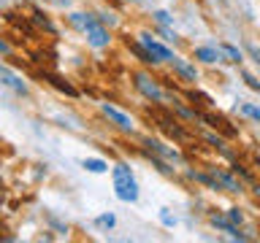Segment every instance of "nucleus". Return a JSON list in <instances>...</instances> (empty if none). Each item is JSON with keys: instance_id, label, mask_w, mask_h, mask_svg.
I'll return each instance as SVG.
<instances>
[{"instance_id": "1", "label": "nucleus", "mask_w": 260, "mask_h": 243, "mask_svg": "<svg viewBox=\"0 0 260 243\" xmlns=\"http://www.w3.org/2000/svg\"><path fill=\"white\" fill-rule=\"evenodd\" d=\"M111 178H114V194H117V200H122V202L138 200V181H136L127 162H117L111 168Z\"/></svg>"}, {"instance_id": "2", "label": "nucleus", "mask_w": 260, "mask_h": 243, "mask_svg": "<svg viewBox=\"0 0 260 243\" xmlns=\"http://www.w3.org/2000/svg\"><path fill=\"white\" fill-rule=\"evenodd\" d=\"M133 84H136V89L146 97V100H152V103H162V100H166V95H162L157 78H154L152 73L136 70V73H133Z\"/></svg>"}, {"instance_id": "3", "label": "nucleus", "mask_w": 260, "mask_h": 243, "mask_svg": "<svg viewBox=\"0 0 260 243\" xmlns=\"http://www.w3.org/2000/svg\"><path fill=\"white\" fill-rule=\"evenodd\" d=\"M138 40H141V46L152 54V60L157 62V65H160V62H171V60H174V52H171L168 46H162L160 40H154L149 32H141V35H138Z\"/></svg>"}, {"instance_id": "4", "label": "nucleus", "mask_w": 260, "mask_h": 243, "mask_svg": "<svg viewBox=\"0 0 260 243\" xmlns=\"http://www.w3.org/2000/svg\"><path fill=\"white\" fill-rule=\"evenodd\" d=\"M195 119L209 122V125L214 127V130H222L228 138H239V130L231 127V122H228L225 116H219V113H203V111H195Z\"/></svg>"}, {"instance_id": "5", "label": "nucleus", "mask_w": 260, "mask_h": 243, "mask_svg": "<svg viewBox=\"0 0 260 243\" xmlns=\"http://www.w3.org/2000/svg\"><path fill=\"white\" fill-rule=\"evenodd\" d=\"M87 40H89V46H95V49H103V46H109V30L103 27L101 22H95V24H89L87 27Z\"/></svg>"}, {"instance_id": "6", "label": "nucleus", "mask_w": 260, "mask_h": 243, "mask_svg": "<svg viewBox=\"0 0 260 243\" xmlns=\"http://www.w3.org/2000/svg\"><path fill=\"white\" fill-rule=\"evenodd\" d=\"M192 57L206 65H214V62H225L222 57V49H214V46H195L192 49Z\"/></svg>"}, {"instance_id": "7", "label": "nucleus", "mask_w": 260, "mask_h": 243, "mask_svg": "<svg viewBox=\"0 0 260 243\" xmlns=\"http://www.w3.org/2000/svg\"><path fill=\"white\" fill-rule=\"evenodd\" d=\"M0 81H3L6 87H11L16 95H27V84H24L11 68H6V65H0Z\"/></svg>"}, {"instance_id": "8", "label": "nucleus", "mask_w": 260, "mask_h": 243, "mask_svg": "<svg viewBox=\"0 0 260 243\" xmlns=\"http://www.w3.org/2000/svg\"><path fill=\"white\" fill-rule=\"evenodd\" d=\"M103 113L109 116L114 125H117L119 130H125V133H130L133 130V119L127 116V113H122L119 108H114V105H109V103H103Z\"/></svg>"}, {"instance_id": "9", "label": "nucleus", "mask_w": 260, "mask_h": 243, "mask_svg": "<svg viewBox=\"0 0 260 243\" xmlns=\"http://www.w3.org/2000/svg\"><path fill=\"white\" fill-rule=\"evenodd\" d=\"M146 146H149V154H157V157L168 159V162H182V157H179L176 149H168L166 143L160 141H152V138H146Z\"/></svg>"}, {"instance_id": "10", "label": "nucleus", "mask_w": 260, "mask_h": 243, "mask_svg": "<svg viewBox=\"0 0 260 243\" xmlns=\"http://www.w3.org/2000/svg\"><path fill=\"white\" fill-rule=\"evenodd\" d=\"M171 65H174V70L182 76V81H187V84H195V81H198V70H195L190 62H184V60H179V57H174V60H171Z\"/></svg>"}, {"instance_id": "11", "label": "nucleus", "mask_w": 260, "mask_h": 243, "mask_svg": "<svg viewBox=\"0 0 260 243\" xmlns=\"http://www.w3.org/2000/svg\"><path fill=\"white\" fill-rule=\"evenodd\" d=\"M211 173L219 178V184H222V189H225V192H239V194L244 192V184H241V181H236L231 173H225V170H217V168H211Z\"/></svg>"}, {"instance_id": "12", "label": "nucleus", "mask_w": 260, "mask_h": 243, "mask_svg": "<svg viewBox=\"0 0 260 243\" xmlns=\"http://www.w3.org/2000/svg\"><path fill=\"white\" fill-rule=\"evenodd\" d=\"M187 176H190L192 181H198L203 186H209V189H214V192L222 189V184H219V178L214 173H195V170H187Z\"/></svg>"}, {"instance_id": "13", "label": "nucleus", "mask_w": 260, "mask_h": 243, "mask_svg": "<svg viewBox=\"0 0 260 243\" xmlns=\"http://www.w3.org/2000/svg\"><path fill=\"white\" fill-rule=\"evenodd\" d=\"M98 19H95V16H89V14H71V24H73V27H79V30H84L87 32V27H89V24H95Z\"/></svg>"}, {"instance_id": "14", "label": "nucleus", "mask_w": 260, "mask_h": 243, "mask_svg": "<svg viewBox=\"0 0 260 243\" xmlns=\"http://www.w3.org/2000/svg\"><path fill=\"white\" fill-rule=\"evenodd\" d=\"M81 168L84 170H89V173H106V170H109V165H106L103 159H81Z\"/></svg>"}, {"instance_id": "15", "label": "nucleus", "mask_w": 260, "mask_h": 243, "mask_svg": "<svg viewBox=\"0 0 260 243\" xmlns=\"http://www.w3.org/2000/svg\"><path fill=\"white\" fill-rule=\"evenodd\" d=\"M239 111L244 113V116H249L252 122H257V125H260V108H257L255 103H241V105H239Z\"/></svg>"}, {"instance_id": "16", "label": "nucleus", "mask_w": 260, "mask_h": 243, "mask_svg": "<svg viewBox=\"0 0 260 243\" xmlns=\"http://www.w3.org/2000/svg\"><path fill=\"white\" fill-rule=\"evenodd\" d=\"M219 49H222V54H228V60H231V62L241 65V60H244V57H241V52H239V49H236L233 44H222Z\"/></svg>"}, {"instance_id": "17", "label": "nucleus", "mask_w": 260, "mask_h": 243, "mask_svg": "<svg viewBox=\"0 0 260 243\" xmlns=\"http://www.w3.org/2000/svg\"><path fill=\"white\" fill-rule=\"evenodd\" d=\"M190 100H198L201 108H214V100H211L209 95H203V92H195V89L190 92Z\"/></svg>"}, {"instance_id": "18", "label": "nucleus", "mask_w": 260, "mask_h": 243, "mask_svg": "<svg viewBox=\"0 0 260 243\" xmlns=\"http://www.w3.org/2000/svg\"><path fill=\"white\" fill-rule=\"evenodd\" d=\"M133 52L138 54V60H141L144 65H157V62L152 60V54H149V52H146V49L141 46V40H138V44H133Z\"/></svg>"}, {"instance_id": "19", "label": "nucleus", "mask_w": 260, "mask_h": 243, "mask_svg": "<svg viewBox=\"0 0 260 243\" xmlns=\"http://www.w3.org/2000/svg\"><path fill=\"white\" fill-rule=\"evenodd\" d=\"M46 81H52V84H54L57 89H62V92H65V95H71V97H73V95H76V89H73L71 84H65V81H62L60 76H46Z\"/></svg>"}, {"instance_id": "20", "label": "nucleus", "mask_w": 260, "mask_h": 243, "mask_svg": "<svg viewBox=\"0 0 260 243\" xmlns=\"http://www.w3.org/2000/svg\"><path fill=\"white\" fill-rule=\"evenodd\" d=\"M231 173H236V176H241V178H244V181H249V184H252V181H255V176H252V173H249V170H247V168H244V165H239V162H233V168H231Z\"/></svg>"}, {"instance_id": "21", "label": "nucleus", "mask_w": 260, "mask_h": 243, "mask_svg": "<svg viewBox=\"0 0 260 243\" xmlns=\"http://www.w3.org/2000/svg\"><path fill=\"white\" fill-rule=\"evenodd\" d=\"M225 216L231 219L233 224H244V211H241V208H236V206H233V208H228V211H225Z\"/></svg>"}, {"instance_id": "22", "label": "nucleus", "mask_w": 260, "mask_h": 243, "mask_svg": "<svg viewBox=\"0 0 260 243\" xmlns=\"http://www.w3.org/2000/svg\"><path fill=\"white\" fill-rule=\"evenodd\" d=\"M241 78L247 81V87H249V89H255V92H260V81H257L255 76H252V73H247V70H241Z\"/></svg>"}, {"instance_id": "23", "label": "nucleus", "mask_w": 260, "mask_h": 243, "mask_svg": "<svg viewBox=\"0 0 260 243\" xmlns=\"http://www.w3.org/2000/svg\"><path fill=\"white\" fill-rule=\"evenodd\" d=\"M114 222H117V219H114L111 214H103V216L95 219V224H101V227H114Z\"/></svg>"}, {"instance_id": "24", "label": "nucleus", "mask_w": 260, "mask_h": 243, "mask_svg": "<svg viewBox=\"0 0 260 243\" xmlns=\"http://www.w3.org/2000/svg\"><path fill=\"white\" fill-rule=\"evenodd\" d=\"M247 52L252 54V60H255V62L260 65V46H255V44H247Z\"/></svg>"}, {"instance_id": "25", "label": "nucleus", "mask_w": 260, "mask_h": 243, "mask_svg": "<svg viewBox=\"0 0 260 243\" xmlns=\"http://www.w3.org/2000/svg\"><path fill=\"white\" fill-rule=\"evenodd\" d=\"M160 219H162V224H166V227H174V224H176V219H171V214H168L166 208L160 211Z\"/></svg>"}, {"instance_id": "26", "label": "nucleus", "mask_w": 260, "mask_h": 243, "mask_svg": "<svg viewBox=\"0 0 260 243\" xmlns=\"http://www.w3.org/2000/svg\"><path fill=\"white\" fill-rule=\"evenodd\" d=\"M154 19H157L160 24H168L171 22V14L168 11H157V14H154Z\"/></svg>"}, {"instance_id": "27", "label": "nucleus", "mask_w": 260, "mask_h": 243, "mask_svg": "<svg viewBox=\"0 0 260 243\" xmlns=\"http://www.w3.org/2000/svg\"><path fill=\"white\" fill-rule=\"evenodd\" d=\"M0 54H8V44H6L3 38H0Z\"/></svg>"}, {"instance_id": "28", "label": "nucleus", "mask_w": 260, "mask_h": 243, "mask_svg": "<svg viewBox=\"0 0 260 243\" xmlns=\"http://www.w3.org/2000/svg\"><path fill=\"white\" fill-rule=\"evenodd\" d=\"M252 189H255V194H257V200H260V184H257V181H252Z\"/></svg>"}, {"instance_id": "29", "label": "nucleus", "mask_w": 260, "mask_h": 243, "mask_svg": "<svg viewBox=\"0 0 260 243\" xmlns=\"http://www.w3.org/2000/svg\"><path fill=\"white\" fill-rule=\"evenodd\" d=\"M257 165H260V154H257Z\"/></svg>"}, {"instance_id": "30", "label": "nucleus", "mask_w": 260, "mask_h": 243, "mask_svg": "<svg viewBox=\"0 0 260 243\" xmlns=\"http://www.w3.org/2000/svg\"><path fill=\"white\" fill-rule=\"evenodd\" d=\"M130 3H138V0H130Z\"/></svg>"}]
</instances>
